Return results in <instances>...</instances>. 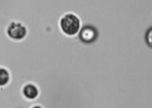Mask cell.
<instances>
[{"label": "cell", "instance_id": "6da1fadb", "mask_svg": "<svg viewBox=\"0 0 152 108\" xmlns=\"http://www.w3.org/2000/svg\"><path fill=\"white\" fill-rule=\"evenodd\" d=\"M60 29L65 35L73 36L79 33L81 27V22L77 15L68 13L62 16L59 21Z\"/></svg>", "mask_w": 152, "mask_h": 108}, {"label": "cell", "instance_id": "7a4b0ae2", "mask_svg": "<svg viewBox=\"0 0 152 108\" xmlns=\"http://www.w3.org/2000/svg\"><path fill=\"white\" fill-rule=\"evenodd\" d=\"M7 34L9 38L13 40H22L26 36L27 28L22 23L19 22H13L7 28Z\"/></svg>", "mask_w": 152, "mask_h": 108}, {"label": "cell", "instance_id": "3957f363", "mask_svg": "<svg viewBox=\"0 0 152 108\" xmlns=\"http://www.w3.org/2000/svg\"><path fill=\"white\" fill-rule=\"evenodd\" d=\"M24 96L28 99H37L39 95V90L34 84H28L23 87L22 90Z\"/></svg>", "mask_w": 152, "mask_h": 108}, {"label": "cell", "instance_id": "277c9868", "mask_svg": "<svg viewBox=\"0 0 152 108\" xmlns=\"http://www.w3.org/2000/svg\"><path fill=\"white\" fill-rule=\"evenodd\" d=\"M10 79L8 72L4 68H0V86H4L7 84Z\"/></svg>", "mask_w": 152, "mask_h": 108}, {"label": "cell", "instance_id": "5b68a950", "mask_svg": "<svg viewBox=\"0 0 152 108\" xmlns=\"http://www.w3.org/2000/svg\"><path fill=\"white\" fill-rule=\"evenodd\" d=\"M145 41L148 47L152 48V27L147 30L145 35Z\"/></svg>", "mask_w": 152, "mask_h": 108}, {"label": "cell", "instance_id": "8992f818", "mask_svg": "<svg viewBox=\"0 0 152 108\" xmlns=\"http://www.w3.org/2000/svg\"><path fill=\"white\" fill-rule=\"evenodd\" d=\"M31 108H42V107L41 106H38V105H37V106H34Z\"/></svg>", "mask_w": 152, "mask_h": 108}]
</instances>
